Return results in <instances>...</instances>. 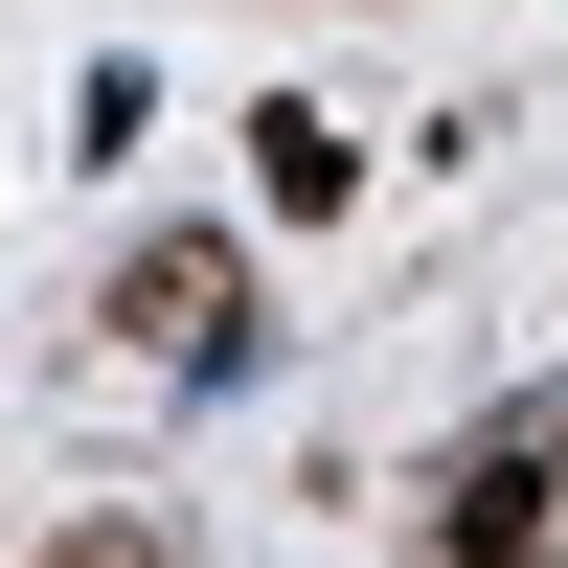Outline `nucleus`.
Here are the masks:
<instances>
[{"mask_svg":"<svg viewBox=\"0 0 568 568\" xmlns=\"http://www.w3.org/2000/svg\"><path fill=\"white\" fill-rule=\"evenodd\" d=\"M136 342H160V364H227V251H136Z\"/></svg>","mask_w":568,"mask_h":568,"instance_id":"f257e3e1","label":"nucleus"},{"mask_svg":"<svg viewBox=\"0 0 568 568\" xmlns=\"http://www.w3.org/2000/svg\"><path fill=\"white\" fill-rule=\"evenodd\" d=\"M45 568H160V546H136V524H91V546H45Z\"/></svg>","mask_w":568,"mask_h":568,"instance_id":"f03ea898","label":"nucleus"}]
</instances>
